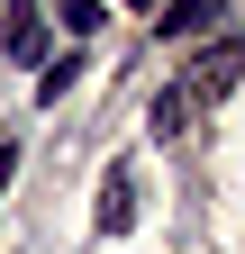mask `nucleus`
Segmentation results:
<instances>
[{
	"instance_id": "1",
	"label": "nucleus",
	"mask_w": 245,
	"mask_h": 254,
	"mask_svg": "<svg viewBox=\"0 0 245 254\" xmlns=\"http://www.w3.org/2000/svg\"><path fill=\"white\" fill-rule=\"evenodd\" d=\"M0 55L9 64H37L46 55V9L37 0H9V9H0Z\"/></svg>"
},
{
	"instance_id": "2",
	"label": "nucleus",
	"mask_w": 245,
	"mask_h": 254,
	"mask_svg": "<svg viewBox=\"0 0 245 254\" xmlns=\"http://www.w3.org/2000/svg\"><path fill=\"white\" fill-rule=\"evenodd\" d=\"M91 218H100V236H127V227H136V173H127V164L100 173V209H91Z\"/></svg>"
},
{
	"instance_id": "3",
	"label": "nucleus",
	"mask_w": 245,
	"mask_h": 254,
	"mask_svg": "<svg viewBox=\"0 0 245 254\" xmlns=\"http://www.w3.org/2000/svg\"><path fill=\"white\" fill-rule=\"evenodd\" d=\"M200 100H209V82H200V73H182V82L164 91V100H155V136H182V127H191V109H200Z\"/></svg>"
},
{
	"instance_id": "4",
	"label": "nucleus",
	"mask_w": 245,
	"mask_h": 254,
	"mask_svg": "<svg viewBox=\"0 0 245 254\" xmlns=\"http://www.w3.org/2000/svg\"><path fill=\"white\" fill-rule=\"evenodd\" d=\"M218 18V0H164V37H200Z\"/></svg>"
},
{
	"instance_id": "5",
	"label": "nucleus",
	"mask_w": 245,
	"mask_h": 254,
	"mask_svg": "<svg viewBox=\"0 0 245 254\" xmlns=\"http://www.w3.org/2000/svg\"><path fill=\"white\" fill-rule=\"evenodd\" d=\"M55 18H64V27H73V37L91 46V37H100V18H109V9H100V0H55Z\"/></svg>"
},
{
	"instance_id": "6",
	"label": "nucleus",
	"mask_w": 245,
	"mask_h": 254,
	"mask_svg": "<svg viewBox=\"0 0 245 254\" xmlns=\"http://www.w3.org/2000/svg\"><path fill=\"white\" fill-rule=\"evenodd\" d=\"M73 82H82V55H55V64H46V73H37V100H64V91H73Z\"/></svg>"
},
{
	"instance_id": "7",
	"label": "nucleus",
	"mask_w": 245,
	"mask_h": 254,
	"mask_svg": "<svg viewBox=\"0 0 245 254\" xmlns=\"http://www.w3.org/2000/svg\"><path fill=\"white\" fill-rule=\"evenodd\" d=\"M9 173H18V136H0V190H9Z\"/></svg>"
},
{
	"instance_id": "8",
	"label": "nucleus",
	"mask_w": 245,
	"mask_h": 254,
	"mask_svg": "<svg viewBox=\"0 0 245 254\" xmlns=\"http://www.w3.org/2000/svg\"><path fill=\"white\" fill-rule=\"evenodd\" d=\"M118 9H164V0H118Z\"/></svg>"
}]
</instances>
